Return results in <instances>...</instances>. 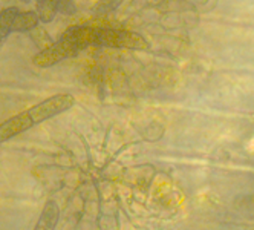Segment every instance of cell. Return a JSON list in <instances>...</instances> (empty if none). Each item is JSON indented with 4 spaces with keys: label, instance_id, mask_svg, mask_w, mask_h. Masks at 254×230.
<instances>
[{
    "label": "cell",
    "instance_id": "1",
    "mask_svg": "<svg viewBox=\"0 0 254 230\" xmlns=\"http://www.w3.org/2000/svg\"><path fill=\"white\" fill-rule=\"evenodd\" d=\"M74 104L75 98L70 94H57L8 118L0 125V143H5V141L29 131L31 128L40 125V123L69 111Z\"/></svg>",
    "mask_w": 254,
    "mask_h": 230
},
{
    "label": "cell",
    "instance_id": "2",
    "mask_svg": "<svg viewBox=\"0 0 254 230\" xmlns=\"http://www.w3.org/2000/svg\"><path fill=\"white\" fill-rule=\"evenodd\" d=\"M78 40L84 48L89 46H106V48H124V49H149V43L142 35L117 28L77 25L72 26Z\"/></svg>",
    "mask_w": 254,
    "mask_h": 230
},
{
    "label": "cell",
    "instance_id": "3",
    "mask_svg": "<svg viewBox=\"0 0 254 230\" xmlns=\"http://www.w3.org/2000/svg\"><path fill=\"white\" fill-rule=\"evenodd\" d=\"M83 49L84 46L75 37V34L72 32L70 28H67L57 42H54L48 48L42 49L39 54L32 59V63L37 68H51L66 59H72L78 56Z\"/></svg>",
    "mask_w": 254,
    "mask_h": 230
},
{
    "label": "cell",
    "instance_id": "4",
    "mask_svg": "<svg viewBox=\"0 0 254 230\" xmlns=\"http://www.w3.org/2000/svg\"><path fill=\"white\" fill-rule=\"evenodd\" d=\"M60 220V207L56 201H46L34 230H56Z\"/></svg>",
    "mask_w": 254,
    "mask_h": 230
},
{
    "label": "cell",
    "instance_id": "5",
    "mask_svg": "<svg viewBox=\"0 0 254 230\" xmlns=\"http://www.w3.org/2000/svg\"><path fill=\"white\" fill-rule=\"evenodd\" d=\"M40 17L37 11H19L14 19V32H26L37 28Z\"/></svg>",
    "mask_w": 254,
    "mask_h": 230
},
{
    "label": "cell",
    "instance_id": "6",
    "mask_svg": "<svg viewBox=\"0 0 254 230\" xmlns=\"http://www.w3.org/2000/svg\"><path fill=\"white\" fill-rule=\"evenodd\" d=\"M19 9L17 8H5L0 12V46L8 39V35L14 32V19Z\"/></svg>",
    "mask_w": 254,
    "mask_h": 230
},
{
    "label": "cell",
    "instance_id": "7",
    "mask_svg": "<svg viewBox=\"0 0 254 230\" xmlns=\"http://www.w3.org/2000/svg\"><path fill=\"white\" fill-rule=\"evenodd\" d=\"M60 2L62 0H39L37 14L42 23H51L54 20V17L57 15Z\"/></svg>",
    "mask_w": 254,
    "mask_h": 230
}]
</instances>
